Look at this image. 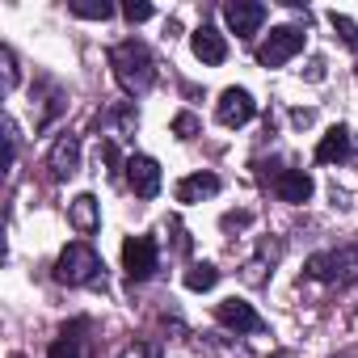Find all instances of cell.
Returning <instances> with one entry per match:
<instances>
[{
    "label": "cell",
    "mask_w": 358,
    "mask_h": 358,
    "mask_svg": "<svg viewBox=\"0 0 358 358\" xmlns=\"http://www.w3.org/2000/svg\"><path fill=\"white\" fill-rule=\"evenodd\" d=\"M110 68H114L118 85H122L131 97L148 93V89H152V80H156V59H152V51H148L139 38L118 43V47L110 51Z\"/></svg>",
    "instance_id": "1"
},
{
    "label": "cell",
    "mask_w": 358,
    "mask_h": 358,
    "mask_svg": "<svg viewBox=\"0 0 358 358\" xmlns=\"http://www.w3.org/2000/svg\"><path fill=\"white\" fill-rule=\"evenodd\" d=\"M55 278L68 282V287H93V282H101V257H97L89 245L76 241V245H68V249L59 253Z\"/></svg>",
    "instance_id": "2"
},
{
    "label": "cell",
    "mask_w": 358,
    "mask_h": 358,
    "mask_svg": "<svg viewBox=\"0 0 358 358\" xmlns=\"http://www.w3.org/2000/svg\"><path fill=\"white\" fill-rule=\"evenodd\" d=\"M308 278H316V282L358 278V245H341V249H324V253L308 257Z\"/></svg>",
    "instance_id": "3"
},
{
    "label": "cell",
    "mask_w": 358,
    "mask_h": 358,
    "mask_svg": "<svg viewBox=\"0 0 358 358\" xmlns=\"http://www.w3.org/2000/svg\"><path fill=\"white\" fill-rule=\"evenodd\" d=\"M303 43H308V34L299 30V26H278L266 43H262V51H257V59L266 64V68H282L287 59H295L299 51H303Z\"/></svg>",
    "instance_id": "4"
},
{
    "label": "cell",
    "mask_w": 358,
    "mask_h": 358,
    "mask_svg": "<svg viewBox=\"0 0 358 358\" xmlns=\"http://www.w3.org/2000/svg\"><path fill=\"white\" fill-rule=\"evenodd\" d=\"M122 266H127V278L131 282H143L156 274V241L152 236H127L122 245Z\"/></svg>",
    "instance_id": "5"
},
{
    "label": "cell",
    "mask_w": 358,
    "mask_h": 358,
    "mask_svg": "<svg viewBox=\"0 0 358 358\" xmlns=\"http://www.w3.org/2000/svg\"><path fill=\"white\" fill-rule=\"evenodd\" d=\"M215 320H220L224 329H236V333H262V329H266V320L257 316V308L245 303V299H224V303L215 308Z\"/></svg>",
    "instance_id": "6"
},
{
    "label": "cell",
    "mask_w": 358,
    "mask_h": 358,
    "mask_svg": "<svg viewBox=\"0 0 358 358\" xmlns=\"http://www.w3.org/2000/svg\"><path fill=\"white\" fill-rule=\"evenodd\" d=\"M127 182L139 199H156L160 194V164L152 156H131L127 160Z\"/></svg>",
    "instance_id": "7"
},
{
    "label": "cell",
    "mask_w": 358,
    "mask_h": 358,
    "mask_svg": "<svg viewBox=\"0 0 358 358\" xmlns=\"http://www.w3.org/2000/svg\"><path fill=\"white\" fill-rule=\"evenodd\" d=\"M224 17H228L236 38H253L257 26L266 22V5H257V0H232V5L224 9Z\"/></svg>",
    "instance_id": "8"
},
{
    "label": "cell",
    "mask_w": 358,
    "mask_h": 358,
    "mask_svg": "<svg viewBox=\"0 0 358 358\" xmlns=\"http://www.w3.org/2000/svg\"><path fill=\"white\" fill-rule=\"evenodd\" d=\"M215 114H220V122H224V127H245V122L257 114V101H253L245 89H224V93H220Z\"/></svg>",
    "instance_id": "9"
},
{
    "label": "cell",
    "mask_w": 358,
    "mask_h": 358,
    "mask_svg": "<svg viewBox=\"0 0 358 358\" xmlns=\"http://www.w3.org/2000/svg\"><path fill=\"white\" fill-rule=\"evenodd\" d=\"M354 156V135L345 131V127H333L320 143H316V160L320 164H341V160H350Z\"/></svg>",
    "instance_id": "10"
},
{
    "label": "cell",
    "mask_w": 358,
    "mask_h": 358,
    "mask_svg": "<svg viewBox=\"0 0 358 358\" xmlns=\"http://www.w3.org/2000/svg\"><path fill=\"white\" fill-rule=\"evenodd\" d=\"M76 164H80V139H76V135H59L55 148H51V156H47V169H51L55 177H72Z\"/></svg>",
    "instance_id": "11"
},
{
    "label": "cell",
    "mask_w": 358,
    "mask_h": 358,
    "mask_svg": "<svg viewBox=\"0 0 358 358\" xmlns=\"http://www.w3.org/2000/svg\"><path fill=\"white\" fill-rule=\"evenodd\" d=\"M274 194L282 203H308L312 199V177L303 169H287V173L274 177Z\"/></svg>",
    "instance_id": "12"
},
{
    "label": "cell",
    "mask_w": 358,
    "mask_h": 358,
    "mask_svg": "<svg viewBox=\"0 0 358 358\" xmlns=\"http://www.w3.org/2000/svg\"><path fill=\"white\" fill-rule=\"evenodd\" d=\"M190 47H194V55L203 64H224L228 59V43H224V34L215 26H199L194 38H190Z\"/></svg>",
    "instance_id": "13"
},
{
    "label": "cell",
    "mask_w": 358,
    "mask_h": 358,
    "mask_svg": "<svg viewBox=\"0 0 358 358\" xmlns=\"http://www.w3.org/2000/svg\"><path fill=\"white\" fill-rule=\"evenodd\" d=\"M215 190H220L215 173H190L186 182H177V203H199V199H211Z\"/></svg>",
    "instance_id": "14"
},
{
    "label": "cell",
    "mask_w": 358,
    "mask_h": 358,
    "mask_svg": "<svg viewBox=\"0 0 358 358\" xmlns=\"http://www.w3.org/2000/svg\"><path fill=\"white\" fill-rule=\"evenodd\" d=\"M72 224L80 228V232H93L97 228V199L93 194H80V199H72Z\"/></svg>",
    "instance_id": "15"
},
{
    "label": "cell",
    "mask_w": 358,
    "mask_h": 358,
    "mask_svg": "<svg viewBox=\"0 0 358 358\" xmlns=\"http://www.w3.org/2000/svg\"><path fill=\"white\" fill-rule=\"evenodd\" d=\"M68 9H72V17H89V22H106V17L114 13L106 0H72Z\"/></svg>",
    "instance_id": "16"
},
{
    "label": "cell",
    "mask_w": 358,
    "mask_h": 358,
    "mask_svg": "<svg viewBox=\"0 0 358 358\" xmlns=\"http://www.w3.org/2000/svg\"><path fill=\"white\" fill-rule=\"evenodd\" d=\"M215 282H220V270H215V266H207V262H203V266H194V270L186 274V287H190V291H211Z\"/></svg>",
    "instance_id": "17"
},
{
    "label": "cell",
    "mask_w": 358,
    "mask_h": 358,
    "mask_svg": "<svg viewBox=\"0 0 358 358\" xmlns=\"http://www.w3.org/2000/svg\"><path fill=\"white\" fill-rule=\"evenodd\" d=\"M329 22H333V30H341V43H345L350 51H358V26H354L345 13H329Z\"/></svg>",
    "instance_id": "18"
},
{
    "label": "cell",
    "mask_w": 358,
    "mask_h": 358,
    "mask_svg": "<svg viewBox=\"0 0 358 358\" xmlns=\"http://www.w3.org/2000/svg\"><path fill=\"white\" fill-rule=\"evenodd\" d=\"M47 358H80V345H76V337H68V333H64V337H59V341L47 350Z\"/></svg>",
    "instance_id": "19"
},
{
    "label": "cell",
    "mask_w": 358,
    "mask_h": 358,
    "mask_svg": "<svg viewBox=\"0 0 358 358\" xmlns=\"http://www.w3.org/2000/svg\"><path fill=\"white\" fill-rule=\"evenodd\" d=\"M173 131H177V135H186V139H190V135L199 131V118H194V114H177V118H173Z\"/></svg>",
    "instance_id": "20"
},
{
    "label": "cell",
    "mask_w": 358,
    "mask_h": 358,
    "mask_svg": "<svg viewBox=\"0 0 358 358\" xmlns=\"http://www.w3.org/2000/svg\"><path fill=\"white\" fill-rule=\"evenodd\" d=\"M249 224H253L249 211H228V215H224V228H228V232H232V228H249Z\"/></svg>",
    "instance_id": "21"
},
{
    "label": "cell",
    "mask_w": 358,
    "mask_h": 358,
    "mask_svg": "<svg viewBox=\"0 0 358 358\" xmlns=\"http://www.w3.org/2000/svg\"><path fill=\"white\" fill-rule=\"evenodd\" d=\"M122 13H127V22H148L152 17V5H135V0H131Z\"/></svg>",
    "instance_id": "22"
},
{
    "label": "cell",
    "mask_w": 358,
    "mask_h": 358,
    "mask_svg": "<svg viewBox=\"0 0 358 358\" xmlns=\"http://www.w3.org/2000/svg\"><path fill=\"white\" fill-rule=\"evenodd\" d=\"M5 85H9V89L17 85V68H13V55H9V51H5Z\"/></svg>",
    "instance_id": "23"
}]
</instances>
